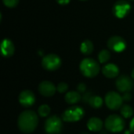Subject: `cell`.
<instances>
[{
	"instance_id": "cell-1",
	"label": "cell",
	"mask_w": 134,
	"mask_h": 134,
	"mask_svg": "<svg viewBox=\"0 0 134 134\" xmlns=\"http://www.w3.org/2000/svg\"><path fill=\"white\" fill-rule=\"evenodd\" d=\"M38 118L37 114L31 110L24 111L18 117L17 126L24 133H31L37 127Z\"/></svg>"
},
{
	"instance_id": "cell-2",
	"label": "cell",
	"mask_w": 134,
	"mask_h": 134,
	"mask_svg": "<svg viewBox=\"0 0 134 134\" xmlns=\"http://www.w3.org/2000/svg\"><path fill=\"white\" fill-rule=\"evenodd\" d=\"M79 69L84 76L87 78H93L99 74L100 65L99 63L93 58H85L81 61Z\"/></svg>"
},
{
	"instance_id": "cell-3",
	"label": "cell",
	"mask_w": 134,
	"mask_h": 134,
	"mask_svg": "<svg viewBox=\"0 0 134 134\" xmlns=\"http://www.w3.org/2000/svg\"><path fill=\"white\" fill-rule=\"evenodd\" d=\"M85 115L84 109L80 106H71L62 114V119L67 122H75L81 120Z\"/></svg>"
},
{
	"instance_id": "cell-4",
	"label": "cell",
	"mask_w": 134,
	"mask_h": 134,
	"mask_svg": "<svg viewBox=\"0 0 134 134\" xmlns=\"http://www.w3.org/2000/svg\"><path fill=\"white\" fill-rule=\"evenodd\" d=\"M105 128L111 133L121 132L125 127L124 119L118 115H109L104 122Z\"/></svg>"
},
{
	"instance_id": "cell-5",
	"label": "cell",
	"mask_w": 134,
	"mask_h": 134,
	"mask_svg": "<svg viewBox=\"0 0 134 134\" xmlns=\"http://www.w3.org/2000/svg\"><path fill=\"white\" fill-rule=\"evenodd\" d=\"M61 64L62 61L60 57L53 53L46 55L42 60V68L49 71H53L57 70L61 66Z\"/></svg>"
},
{
	"instance_id": "cell-6",
	"label": "cell",
	"mask_w": 134,
	"mask_h": 134,
	"mask_svg": "<svg viewBox=\"0 0 134 134\" xmlns=\"http://www.w3.org/2000/svg\"><path fill=\"white\" fill-rule=\"evenodd\" d=\"M44 127L47 134H59L63 128L62 119L57 115L50 116L46 119Z\"/></svg>"
},
{
	"instance_id": "cell-7",
	"label": "cell",
	"mask_w": 134,
	"mask_h": 134,
	"mask_svg": "<svg viewBox=\"0 0 134 134\" xmlns=\"http://www.w3.org/2000/svg\"><path fill=\"white\" fill-rule=\"evenodd\" d=\"M104 101L109 109L116 111L122 108L123 99L119 93L115 91H110L105 95Z\"/></svg>"
},
{
	"instance_id": "cell-8",
	"label": "cell",
	"mask_w": 134,
	"mask_h": 134,
	"mask_svg": "<svg viewBox=\"0 0 134 134\" xmlns=\"http://www.w3.org/2000/svg\"><path fill=\"white\" fill-rule=\"evenodd\" d=\"M131 9L130 4L126 0H119L116 2L113 6V13L119 19L124 18L128 15Z\"/></svg>"
},
{
	"instance_id": "cell-9",
	"label": "cell",
	"mask_w": 134,
	"mask_h": 134,
	"mask_svg": "<svg viewBox=\"0 0 134 134\" xmlns=\"http://www.w3.org/2000/svg\"><path fill=\"white\" fill-rule=\"evenodd\" d=\"M108 47L116 53H121L122 51H124L126 48V40L121 37V36H118V35H114L111 36L108 41Z\"/></svg>"
},
{
	"instance_id": "cell-10",
	"label": "cell",
	"mask_w": 134,
	"mask_h": 134,
	"mask_svg": "<svg viewBox=\"0 0 134 134\" xmlns=\"http://www.w3.org/2000/svg\"><path fill=\"white\" fill-rule=\"evenodd\" d=\"M115 85L118 90L124 93L126 92H130V90L133 88V79L130 76L122 75L117 78Z\"/></svg>"
},
{
	"instance_id": "cell-11",
	"label": "cell",
	"mask_w": 134,
	"mask_h": 134,
	"mask_svg": "<svg viewBox=\"0 0 134 134\" xmlns=\"http://www.w3.org/2000/svg\"><path fill=\"white\" fill-rule=\"evenodd\" d=\"M20 104L24 108H29L35 103V96L29 90H24L20 92L18 97Z\"/></svg>"
},
{
	"instance_id": "cell-12",
	"label": "cell",
	"mask_w": 134,
	"mask_h": 134,
	"mask_svg": "<svg viewBox=\"0 0 134 134\" xmlns=\"http://www.w3.org/2000/svg\"><path fill=\"white\" fill-rule=\"evenodd\" d=\"M38 92L46 97H50L53 96L57 91L55 85L49 81H42L38 87Z\"/></svg>"
},
{
	"instance_id": "cell-13",
	"label": "cell",
	"mask_w": 134,
	"mask_h": 134,
	"mask_svg": "<svg viewBox=\"0 0 134 134\" xmlns=\"http://www.w3.org/2000/svg\"><path fill=\"white\" fill-rule=\"evenodd\" d=\"M15 47L13 42L9 38H4L1 43V52L4 57H10L13 55Z\"/></svg>"
},
{
	"instance_id": "cell-14",
	"label": "cell",
	"mask_w": 134,
	"mask_h": 134,
	"mask_svg": "<svg viewBox=\"0 0 134 134\" xmlns=\"http://www.w3.org/2000/svg\"><path fill=\"white\" fill-rule=\"evenodd\" d=\"M102 73L108 79L116 78L119 74V68L115 64H107L102 68Z\"/></svg>"
},
{
	"instance_id": "cell-15",
	"label": "cell",
	"mask_w": 134,
	"mask_h": 134,
	"mask_svg": "<svg viewBox=\"0 0 134 134\" xmlns=\"http://www.w3.org/2000/svg\"><path fill=\"white\" fill-rule=\"evenodd\" d=\"M103 126H104V123H103L102 120L99 118H97V117L90 118L87 122L88 129L93 132L100 131L101 129L103 128Z\"/></svg>"
},
{
	"instance_id": "cell-16",
	"label": "cell",
	"mask_w": 134,
	"mask_h": 134,
	"mask_svg": "<svg viewBox=\"0 0 134 134\" xmlns=\"http://www.w3.org/2000/svg\"><path fill=\"white\" fill-rule=\"evenodd\" d=\"M82 99L80 93L78 91H69L64 97L65 101L69 104H75L79 103Z\"/></svg>"
},
{
	"instance_id": "cell-17",
	"label": "cell",
	"mask_w": 134,
	"mask_h": 134,
	"mask_svg": "<svg viewBox=\"0 0 134 134\" xmlns=\"http://www.w3.org/2000/svg\"><path fill=\"white\" fill-rule=\"evenodd\" d=\"M93 44L90 40H85L81 43L80 50L84 55H90L93 51Z\"/></svg>"
},
{
	"instance_id": "cell-18",
	"label": "cell",
	"mask_w": 134,
	"mask_h": 134,
	"mask_svg": "<svg viewBox=\"0 0 134 134\" xmlns=\"http://www.w3.org/2000/svg\"><path fill=\"white\" fill-rule=\"evenodd\" d=\"M88 103L93 108H100L103 105V100L99 96H91Z\"/></svg>"
},
{
	"instance_id": "cell-19",
	"label": "cell",
	"mask_w": 134,
	"mask_h": 134,
	"mask_svg": "<svg viewBox=\"0 0 134 134\" xmlns=\"http://www.w3.org/2000/svg\"><path fill=\"white\" fill-rule=\"evenodd\" d=\"M120 112H121V115L126 119H129V118L132 117V115H133V110L132 107L128 104L123 105L120 108Z\"/></svg>"
},
{
	"instance_id": "cell-20",
	"label": "cell",
	"mask_w": 134,
	"mask_h": 134,
	"mask_svg": "<svg viewBox=\"0 0 134 134\" xmlns=\"http://www.w3.org/2000/svg\"><path fill=\"white\" fill-rule=\"evenodd\" d=\"M110 58H111V53L107 49L101 50L98 54V60H99V62L101 64H104L108 62L110 60Z\"/></svg>"
},
{
	"instance_id": "cell-21",
	"label": "cell",
	"mask_w": 134,
	"mask_h": 134,
	"mask_svg": "<svg viewBox=\"0 0 134 134\" xmlns=\"http://www.w3.org/2000/svg\"><path fill=\"white\" fill-rule=\"evenodd\" d=\"M50 108L47 104H42L38 109V113L41 117H47L50 114Z\"/></svg>"
},
{
	"instance_id": "cell-22",
	"label": "cell",
	"mask_w": 134,
	"mask_h": 134,
	"mask_svg": "<svg viewBox=\"0 0 134 134\" xmlns=\"http://www.w3.org/2000/svg\"><path fill=\"white\" fill-rule=\"evenodd\" d=\"M20 0H2L3 4L9 8H14L16 7L18 3H19Z\"/></svg>"
},
{
	"instance_id": "cell-23",
	"label": "cell",
	"mask_w": 134,
	"mask_h": 134,
	"mask_svg": "<svg viewBox=\"0 0 134 134\" xmlns=\"http://www.w3.org/2000/svg\"><path fill=\"white\" fill-rule=\"evenodd\" d=\"M68 90V85L66 82H60L57 86V90L60 93L67 92Z\"/></svg>"
},
{
	"instance_id": "cell-24",
	"label": "cell",
	"mask_w": 134,
	"mask_h": 134,
	"mask_svg": "<svg viewBox=\"0 0 134 134\" xmlns=\"http://www.w3.org/2000/svg\"><path fill=\"white\" fill-rule=\"evenodd\" d=\"M77 90L79 93H84L86 90V86L85 83L83 82H81L77 86Z\"/></svg>"
},
{
	"instance_id": "cell-25",
	"label": "cell",
	"mask_w": 134,
	"mask_h": 134,
	"mask_svg": "<svg viewBox=\"0 0 134 134\" xmlns=\"http://www.w3.org/2000/svg\"><path fill=\"white\" fill-rule=\"evenodd\" d=\"M122 97V99H123V101H130L131 99H132V95L130 94V92H126V93H124L123 96Z\"/></svg>"
},
{
	"instance_id": "cell-26",
	"label": "cell",
	"mask_w": 134,
	"mask_h": 134,
	"mask_svg": "<svg viewBox=\"0 0 134 134\" xmlns=\"http://www.w3.org/2000/svg\"><path fill=\"white\" fill-rule=\"evenodd\" d=\"M60 5H67L68 3L70 2L71 0H56Z\"/></svg>"
},
{
	"instance_id": "cell-27",
	"label": "cell",
	"mask_w": 134,
	"mask_h": 134,
	"mask_svg": "<svg viewBox=\"0 0 134 134\" xmlns=\"http://www.w3.org/2000/svg\"><path fill=\"white\" fill-rule=\"evenodd\" d=\"M130 130L134 133V117L133 118L132 121L130 122Z\"/></svg>"
},
{
	"instance_id": "cell-28",
	"label": "cell",
	"mask_w": 134,
	"mask_h": 134,
	"mask_svg": "<svg viewBox=\"0 0 134 134\" xmlns=\"http://www.w3.org/2000/svg\"><path fill=\"white\" fill-rule=\"evenodd\" d=\"M131 76H132L133 79H134V68H133V70L132 71V73H131Z\"/></svg>"
},
{
	"instance_id": "cell-29",
	"label": "cell",
	"mask_w": 134,
	"mask_h": 134,
	"mask_svg": "<svg viewBox=\"0 0 134 134\" xmlns=\"http://www.w3.org/2000/svg\"><path fill=\"white\" fill-rule=\"evenodd\" d=\"M130 1H134V0H130Z\"/></svg>"
},
{
	"instance_id": "cell-30",
	"label": "cell",
	"mask_w": 134,
	"mask_h": 134,
	"mask_svg": "<svg viewBox=\"0 0 134 134\" xmlns=\"http://www.w3.org/2000/svg\"><path fill=\"white\" fill-rule=\"evenodd\" d=\"M82 1H86V0H82Z\"/></svg>"
}]
</instances>
